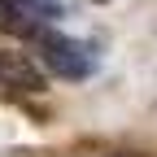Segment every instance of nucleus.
<instances>
[{"mask_svg":"<svg viewBox=\"0 0 157 157\" xmlns=\"http://www.w3.org/2000/svg\"><path fill=\"white\" fill-rule=\"evenodd\" d=\"M96 5H105V0H96Z\"/></svg>","mask_w":157,"mask_h":157,"instance_id":"3","label":"nucleus"},{"mask_svg":"<svg viewBox=\"0 0 157 157\" xmlns=\"http://www.w3.org/2000/svg\"><path fill=\"white\" fill-rule=\"evenodd\" d=\"M31 48L35 57L44 61V70H52L57 78H87L96 70V52L83 44V39H74L66 31H52V26H39L31 35Z\"/></svg>","mask_w":157,"mask_h":157,"instance_id":"1","label":"nucleus"},{"mask_svg":"<svg viewBox=\"0 0 157 157\" xmlns=\"http://www.w3.org/2000/svg\"><path fill=\"white\" fill-rule=\"evenodd\" d=\"M0 87L5 92H44V74L31 66L26 52L0 48Z\"/></svg>","mask_w":157,"mask_h":157,"instance_id":"2","label":"nucleus"}]
</instances>
